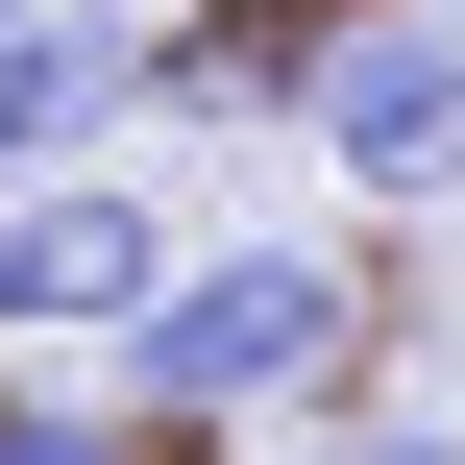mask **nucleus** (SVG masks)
Masks as SVG:
<instances>
[{
    "label": "nucleus",
    "instance_id": "obj_6",
    "mask_svg": "<svg viewBox=\"0 0 465 465\" xmlns=\"http://www.w3.org/2000/svg\"><path fill=\"white\" fill-rule=\"evenodd\" d=\"M0 465H172V441H147V417H74V392L0 368Z\"/></svg>",
    "mask_w": 465,
    "mask_h": 465
},
{
    "label": "nucleus",
    "instance_id": "obj_8",
    "mask_svg": "<svg viewBox=\"0 0 465 465\" xmlns=\"http://www.w3.org/2000/svg\"><path fill=\"white\" fill-rule=\"evenodd\" d=\"M0 25H74V0H0Z\"/></svg>",
    "mask_w": 465,
    "mask_h": 465
},
{
    "label": "nucleus",
    "instance_id": "obj_3",
    "mask_svg": "<svg viewBox=\"0 0 465 465\" xmlns=\"http://www.w3.org/2000/svg\"><path fill=\"white\" fill-rule=\"evenodd\" d=\"M319 172H343L368 221L465 196V25H441V0H368V25H343V74H319Z\"/></svg>",
    "mask_w": 465,
    "mask_h": 465
},
{
    "label": "nucleus",
    "instance_id": "obj_4",
    "mask_svg": "<svg viewBox=\"0 0 465 465\" xmlns=\"http://www.w3.org/2000/svg\"><path fill=\"white\" fill-rule=\"evenodd\" d=\"M343 25H368V0H196V25H147V98H172V123H319Z\"/></svg>",
    "mask_w": 465,
    "mask_h": 465
},
{
    "label": "nucleus",
    "instance_id": "obj_7",
    "mask_svg": "<svg viewBox=\"0 0 465 465\" xmlns=\"http://www.w3.org/2000/svg\"><path fill=\"white\" fill-rule=\"evenodd\" d=\"M270 465H465V441H441V417H294Z\"/></svg>",
    "mask_w": 465,
    "mask_h": 465
},
{
    "label": "nucleus",
    "instance_id": "obj_2",
    "mask_svg": "<svg viewBox=\"0 0 465 465\" xmlns=\"http://www.w3.org/2000/svg\"><path fill=\"white\" fill-rule=\"evenodd\" d=\"M172 270H196V245H172L147 172H25V196H0V343H123Z\"/></svg>",
    "mask_w": 465,
    "mask_h": 465
},
{
    "label": "nucleus",
    "instance_id": "obj_1",
    "mask_svg": "<svg viewBox=\"0 0 465 465\" xmlns=\"http://www.w3.org/2000/svg\"><path fill=\"white\" fill-rule=\"evenodd\" d=\"M368 368V270L343 245H196L147 319H123V417L196 465V441H245V417H319Z\"/></svg>",
    "mask_w": 465,
    "mask_h": 465
},
{
    "label": "nucleus",
    "instance_id": "obj_5",
    "mask_svg": "<svg viewBox=\"0 0 465 465\" xmlns=\"http://www.w3.org/2000/svg\"><path fill=\"white\" fill-rule=\"evenodd\" d=\"M123 98H147V25H98V0H74V25H0V196H25V172H98Z\"/></svg>",
    "mask_w": 465,
    "mask_h": 465
}]
</instances>
